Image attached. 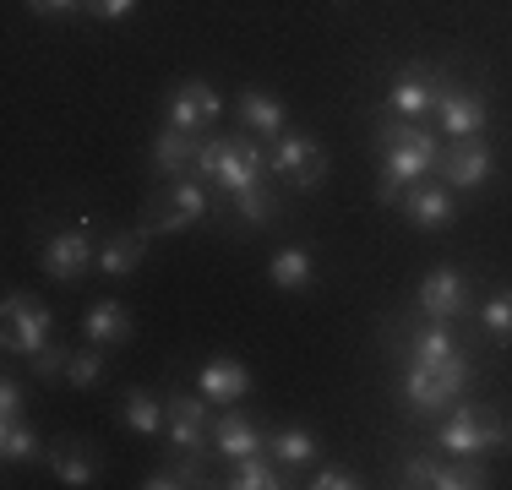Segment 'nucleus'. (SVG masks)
Here are the masks:
<instances>
[{
    "mask_svg": "<svg viewBox=\"0 0 512 490\" xmlns=\"http://www.w3.org/2000/svg\"><path fill=\"white\" fill-rule=\"evenodd\" d=\"M491 485H496V474L485 469V458H447V452L431 480V490H491Z\"/></svg>",
    "mask_w": 512,
    "mask_h": 490,
    "instance_id": "obj_26",
    "label": "nucleus"
},
{
    "mask_svg": "<svg viewBox=\"0 0 512 490\" xmlns=\"http://www.w3.org/2000/svg\"><path fill=\"white\" fill-rule=\"evenodd\" d=\"M197 147H202V137H191V131L164 126V131L153 137V175H158V180L197 175Z\"/></svg>",
    "mask_w": 512,
    "mask_h": 490,
    "instance_id": "obj_19",
    "label": "nucleus"
},
{
    "mask_svg": "<svg viewBox=\"0 0 512 490\" xmlns=\"http://www.w3.org/2000/svg\"><path fill=\"white\" fill-rule=\"evenodd\" d=\"M104 360H109V349H99V343H88V349H71L66 387H77V392H93V387L104 382Z\"/></svg>",
    "mask_w": 512,
    "mask_h": 490,
    "instance_id": "obj_31",
    "label": "nucleus"
},
{
    "mask_svg": "<svg viewBox=\"0 0 512 490\" xmlns=\"http://www.w3.org/2000/svg\"><path fill=\"white\" fill-rule=\"evenodd\" d=\"M115 420L126 425L131 436H164V425H169V409H164V398L148 387H126V398H120V409H115Z\"/></svg>",
    "mask_w": 512,
    "mask_h": 490,
    "instance_id": "obj_20",
    "label": "nucleus"
},
{
    "mask_svg": "<svg viewBox=\"0 0 512 490\" xmlns=\"http://www.w3.org/2000/svg\"><path fill=\"white\" fill-rule=\"evenodd\" d=\"M213 452H218V458H229V463L251 458V452H267V425L251 420V414H240V409L218 414V420H213Z\"/></svg>",
    "mask_w": 512,
    "mask_h": 490,
    "instance_id": "obj_17",
    "label": "nucleus"
},
{
    "mask_svg": "<svg viewBox=\"0 0 512 490\" xmlns=\"http://www.w3.org/2000/svg\"><path fill=\"white\" fill-rule=\"evenodd\" d=\"M469 382H474V360L463 349L442 365H409L404 360V409L414 420H436V414H447L463 398Z\"/></svg>",
    "mask_w": 512,
    "mask_h": 490,
    "instance_id": "obj_4",
    "label": "nucleus"
},
{
    "mask_svg": "<svg viewBox=\"0 0 512 490\" xmlns=\"http://www.w3.org/2000/svg\"><path fill=\"white\" fill-rule=\"evenodd\" d=\"M142 256H148V229H115L99 245V273L120 284V278H131L142 267Z\"/></svg>",
    "mask_w": 512,
    "mask_h": 490,
    "instance_id": "obj_21",
    "label": "nucleus"
},
{
    "mask_svg": "<svg viewBox=\"0 0 512 490\" xmlns=\"http://www.w3.org/2000/svg\"><path fill=\"white\" fill-rule=\"evenodd\" d=\"M398 213L409 218V229H420V235H447L458 218V191L447 186V180H420V186H409L398 196Z\"/></svg>",
    "mask_w": 512,
    "mask_h": 490,
    "instance_id": "obj_12",
    "label": "nucleus"
},
{
    "mask_svg": "<svg viewBox=\"0 0 512 490\" xmlns=\"http://www.w3.org/2000/svg\"><path fill=\"white\" fill-rule=\"evenodd\" d=\"M458 71L447 66H431V60H404V66L387 77V93H382V104H387V115H398V120H425V115H436V98H442V88L453 82Z\"/></svg>",
    "mask_w": 512,
    "mask_h": 490,
    "instance_id": "obj_5",
    "label": "nucleus"
},
{
    "mask_svg": "<svg viewBox=\"0 0 512 490\" xmlns=\"http://www.w3.org/2000/svg\"><path fill=\"white\" fill-rule=\"evenodd\" d=\"M218 485H229V490H284L289 480H284V463L251 452V458H240L235 469H229V480H218Z\"/></svg>",
    "mask_w": 512,
    "mask_h": 490,
    "instance_id": "obj_28",
    "label": "nucleus"
},
{
    "mask_svg": "<svg viewBox=\"0 0 512 490\" xmlns=\"http://www.w3.org/2000/svg\"><path fill=\"white\" fill-rule=\"evenodd\" d=\"M474 316H480V327L491 343H512V284H496L491 294H480Z\"/></svg>",
    "mask_w": 512,
    "mask_h": 490,
    "instance_id": "obj_29",
    "label": "nucleus"
},
{
    "mask_svg": "<svg viewBox=\"0 0 512 490\" xmlns=\"http://www.w3.org/2000/svg\"><path fill=\"white\" fill-rule=\"evenodd\" d=\"M207 458L213 452H186L180 463H158L148 480H137L142 490H191V485H213V474H207Z\"/></svg>",
    "mask_w": 512,
    "mask_h": 490,
    "instance_id": "obj_25",
    "label": "nucleus"
},
{
    "mask_svg": "<svg viewBox=\"0 0 512 490\" xmlns=\"http://www.w3.org/2000/svg\"><path fill=\"white\" fill-rule=\"evenodd\" d=\"M267 278H273L278 294H306L316 284V256L306 245H278L273 262H267Z\"/></svg>",
    "mask_w": 512,
    "mask_h": 490,
    "instance_id": "obj_22",
    "label": "nucleus"
},
{
    "mask_svg": "<svg viewBox=\"0 0 512 490\" xmlns=\"http://www.w3.org/2000/svg\"><path fill=\"white\" fill-rule=\"evenodd\" d=\"M267 175L300 196L322 191L327 186V147L311 131H284L278 142H267Z\"/></svg>",
    "mask_w": 512,
    "mask_h": 490,
    "instance_id": "obj_7",
    "label": "nucleus"
},
{
    "mask_svg": "<svg viewBox=\"0 0 512 490\" xmlns=\"http://www.w3.org/2000/svg\"><path fill=\"white\" fill-rule=\"evenodd\" d=\"M0 316H6V327H0V343H6V354H22V360H33L39 349H50V333H55V316L44 300H33L28 289H6V305H0Z\"/></svg>",
    "mask_w": 512,
    "mask_h": 490,
    "instance_id": "obj_8",
    "label": "nucleus"
},
{
    "mask_svg": "<svg viewBox=\"0 0 512 490\" xmlns=\"http://www.w3.org/2000/svg\"><path fill=\"white\" fill-rule=\"evenodd\" d=\"M93 224L99 218L93 213H82L77 224H66L60 235L44 240V251H39V267H44V278L60 289H77L88 273H99V245H93Z\"/></svg>",
    "mask_w": 512,
    "mask_h": 490,
    "instance_id": "obj_6",
    "label": "nucleus"
},
{
    "mask_svg": "<svg viewBox=\"0 0 512 490\" xmlns=\"http://www.w3.org/2000/svg\"><path fill=\"white\" fill-rule=\"evenodd\" d=\"M376 137H382V175H376V202L398 213V196L409 186L436 175L442 164V131H425V120H398V115H376Z\"/></svg>",
    "mask_w": 512,
    "mask_h": 490,
    "instance_id": "obj_1",
    "label": "nucleus"
},
{
    "mask_svg": "<svg viewBox=\"0 0 512 490\" xmlns=\"http://www.w3.org/2000/svg\"><path fill=\"white\" fill-rule=\"evenodd\" d=\"M507 447H512V425H507Z\"/></svg>",
    "mask_w": 512,
    "mask_h": 490,
    "instance_id": "obj_37",
    "label": "nucleus"
},
{
    "mask_svg": "<svg viewBox=\"0 0 512 490\" xmlns=\"http://www.w3.org/2000/svg\"><path fill=\"white\" fill-rule=\"evenodd\" d=\"M306 485H311V490H360L365 474L355 469V463H327V469H316Z\"/></svg>",
    "mask_w": 512,
    "mask_h": 490,
    "instance_id": "obj_32",
    "label": "nucleus"
},
{
    "mask_svg": "<svg viewBox=\"0 0 512 490\" xmlns=\"http://www.w3.org/2000/svg\"><path fill=\"white\" fill-rule=\"evenodd\" d=\"M0 458H6L11 469L44 458V441H39V431H33V420H6L0 425Z\"/></svg>",
    "mask_w": 512,
    "mask_h": 490,
    "instance_id": "obj_30",
    "label": "nucleus"
},
{
    "mask_svg": "<svg viewBox=\"0 0 512 490\" xmlns=\"http://www.w3.org/2000/svg\"><path fill=\"white\" fill-rule=\"evenodd\" d=\"M436 131H442L447 142H458V137H485V131H491V98L453 77V82L442 88V98H436Z\"/></svg>",
    "mask_w": 512,
    "mask_h": 490,
    "instance_id": "obj_10",
    "label": "nucleus"
},
{
    "mask_svg": "<svg viewBox=\"0 0 512 490\" xmlns=\"http://www.w3.org/2000/svg\"><path fill=\"white\" fill-rule=\"evenodd\" d=\"M218 120H224V93H218L207 77H186L175 88V98H169V109H164V126L191 131V137H202V131L218 126Z\"/></svg>",
    "mask_w": 512,
    "mask_h": 490,
    "instance_id": "obj_13",
    "label": "nucleus"
},
{
    "mask_svg": "<svg viewBox=\"0 0 512 490\" xmlns=\"http://www.w3.org/2000/svg\"><path fill=\"white\" fill-rule=\"evenodd\" d=\"M50 469H55V480L60 485H71V490H82V485H93L99 480V458H93V447L88 441H60V447L50 452Z\"/></svg>",
    "mask_w": 512,
    "mask_h": 490,
    "instance_id": "obj_24",
    "label": "nucleus"
},
{
    "mask_svg": "<svg viewBox=\"0 0 512 490\" xmlns=\"http://www.w3.org/2000/svg\"><path fill=\"white\" fill-rule=\"evenodd\" d=\"M431 447L447 452V458H485V452L507 447V425H502V414H496L491 403L458 398L453 409L442 414V425H436Z\"/></svg>",
    "mask_w": 512,
    "mask_h": 490,
    "instance_id": "obj_3",
    "label": "nucleus"
},
{
    "mask_svg": "<svg viewBox=\"0 0 512 490\" xmlns=\"http://www.w3.org/2000/svg\"><path fill=\"white\" fill-rule=\"evenodd\" d=\"M197 392H202L207 403H224V409H235V403L251 392V365L235 360V354H213V360L197 365Z\"/></svg>",
    "mask_w": 512,
    "mask_h": 490,
    "instance_id": "obj_15",
    "label": "nucleus"
},
{
    "mask_svg": "<svg viewBox=\"0 0 512 490\" xmlns=\"http://www.w3.org/2000/svg\"><path fill=\"white\" fill-rule=\"evenodd\" d=\"M82 338L99 343V349H126L137 338V322H131V311L120 300H93L82 311Z\"/></svg>",
    "mask_w": 512,
    "mask_h": 490,
    "instance_id": "obj_18",
    "label": "nucleus"
},
{
    "mask_svg": "<svg viewBox=\"0 0 512 490\" xmlns=\"http://www.w3.org/2000/svg\"><path fill=\"white\" fill-rule=\"evenodd\" d=\"M33 17H66V11H82V0H28Z\"/></svg>",
    "mask_w": 512,
    "mask_h": 490,
    "instance_id": "obj_36",
    "label": "nucleus"
},
{
    "mask_svg": "<svg viewBox=\"0 0 512 490\" xmlns=\"http://www.w3.org/2000/svg\"><path fill=\"white\" fill-rule=\"evenodd\" d=\"M164 409H169V425H164L169 447L213 452V420H207V398H202V392H169Z\"/></svg>",
    "mask_w": 512,
    "mask_h": 490,
    "instance_id": "obj_14",
    "label": "nucleus"
},
{
    "mask_svg": "<svg viewBox=\"0 0 512 490\" xmlns=\"http://www.w3.org/2000/svg\"><path fill=\"white\" fill-rule=\"evenodd\" d=\"M235 120H240V131H251V137H262V142H278L289 131L284 98L267 93V88H246V93H240L235 98Z\"/></svg>",
    "mask_w": 512,
    "mask_h": 490,
    "instance_id": "obj_16",
    "label": "nucleus"
},
{
    "mask_svg": "<svg viewBox=\"0 0 512 490\" xmlns=\"http://www.w3.org/2000/svg\"><path fill=\"white\" fill-rule=\"evenodd\" d=\"M474 305H480V294H474V284L458 267H431V273L414 284V311L431 316V322H463Z\"/></svg>",
    "mask_w": 512,
    "mask_h": 490,
    "instance_id": "obj_9",
    "label": "nucleus"
},
{
    "mask_svg": "<svg viewBox=\"0 0 512 490\" xmlns=\"http://www.w3.org/2000/svg\"><path fill=\"white\" fill-rule=\"evenodd\" d=\"M137 6H142V0H82V11L99 17V22H126Z\"/></svg>",
    "mask_w": 512,
    "mask_h": 490,
    "instance_id": "obj_35",
    "label": "nucleus"
},
{
    "mask_svg": "<svg viewBox=\"0 0 512 490\" xmlns=\"http://www.w3.org/2000/svg\"><path fill=\"white\" fill-rule=\"evenodd\" d=\"M267 458L284 463V469H306V463H316V431L311 425H273L267 431Z\"/></svg>",
    "mask_w": 512,
    "mask_h": 490,
    "instance_id": "obj_23",
    "label": "nucleus"
},
{
    "mask_svg": "<svg viewBox=\"0 0 512 490\" xmlns=\"http://www.w3.org/2000/svg\"><path fill=\"white\" fill-rule=\"evenodd\" d=\"M229 213H235L246 229H278V191H273V175H267L262 186L240 191L235 202H229Z\"/></svg>",
    "mask_w": 512,
    "mask_h": 490,
    "instance_id": "obj_27",
    "label": "nucleus"
},
{
    "mask_svg": "<svg viewBox=\"0 0 512 490\" xmlns=\"http://www.w3.org/2000/svg\"><path fill=\"white\" fill-rule=\"evenodd\" d=\"M66 365H71L66 343H50V349L33 354V376H39V382H66Z\"/></svg>",
    "mask_w": 512,
    "mask_h": 490,
    "instance_id": "obj_33",
    "label": "nucleus"
},
{
    "mask_svg": "<svg viewBox=\"0 0 512 490\" xmlns=\"http://www.w3.org/2000/svg\"><path fill=\"white\" fill-rule=\"evenodd\" d=\"M22 409H28V387H22V376H0V425L6 420H22Z\"/></svg>",
    "mask_w": 512,
    "mask_h": 490,
    "instance_id": "obj_34",
    "label": "nucleus"
},
{
    "mask_svg": "<svg viewBox=\"0 0 512 490\" xmlns=\"http://www.w3.org/2000/svg\"><path fill=\"white\" fill-rule=\"evenodd\" d=\"M496 175V153L485 137H458L442 147V164H436V180H447L453 191H485Z\"/></svg>",
    "mask_w": 512,
    "mask_h": 490,
    "instance_id": "obj_11",
    "label": "nucleus"
},
{
    "mask_svg": "<svg viewBox=\"0 0 512 490\" xmlns=\"http://www.w3.org/2000/svg\"><path fill=\"white\" fill-rule=\"evenodd\" d=\"M197 175L218 191V202H235L240 191L267 180V147L251 131H229V137H207L197 147Z\"/></svg>",
    "mask_w": 512,
    "mask_h": 490,
    "instance_id": "obj_2",
    "label": "nucleus"
}]
</instances>
